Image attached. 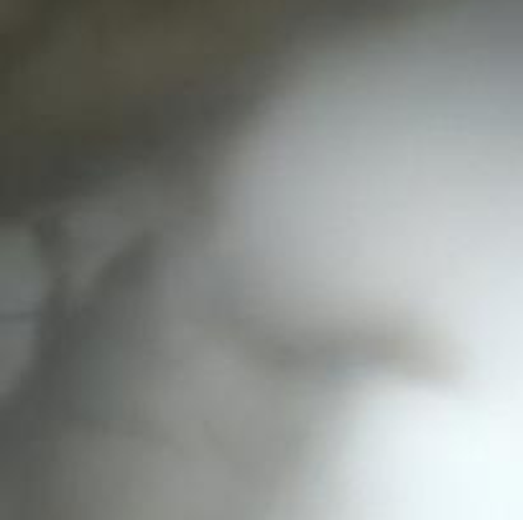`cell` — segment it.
Wrapping results in <instances>:
<instances>
[{
	"label": "cell",
	"instance_id": "6da1fadb",
	"mask_svg": "<svg viewBox=\"0 0 523 520\" xmlns=\"http://www.w3.org/2000/svg\"><path fill=\"white\" fill-rule=\"evenodd\" d=\"M373 520H523V446L444 408L337 380Z\"/></svg>",
	"mask_w": 523,
	"mask_h": 520
}]
</instances>
